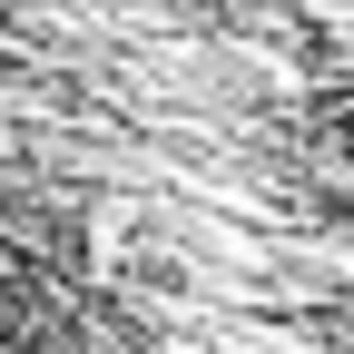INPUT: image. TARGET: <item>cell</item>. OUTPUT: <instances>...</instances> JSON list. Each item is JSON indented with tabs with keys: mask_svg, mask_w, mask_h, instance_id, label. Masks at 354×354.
I'll use <instances>...</instances> for the list:
<instances>
[{
	"mask_svg": "<svg viewBox=\"0 0 354 354\" xmlns=\"http://www.w3.org/2000/svg\"><path fill=\"white\" fill-rule=\"evenodd\" d=\"M0 354H354L315 0H0Z\"/></svg>",
	"mask_w": 354,
	"mask_h": 354,
	"instance_id": "6da1fadb",
	"label": "cell"
}]
</instances>
